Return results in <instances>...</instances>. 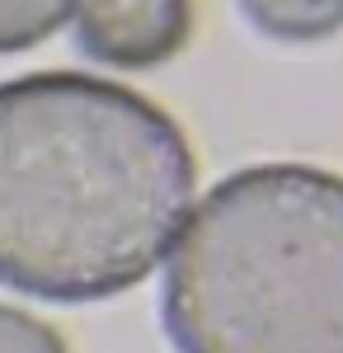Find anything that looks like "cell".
<instances>
[{"mask_svg":"<svg viewBox=\"0 0 343 353\" xmlns=\"http://www.w3.org/2000/svg\"><path fill=\"white\" fill-rule=\"evenodd\" d=\"M184 128L118 81L33 71L0 85V288L76 306L132 292L193 212Z\"/></svg>","mask_w":343,"mask_h":353,"instance_id":"1","label":"cell"},{"mask_svg":"<svg viewBox=\"0 0 343 353\" xmlns=\"http://www.w3.org/2000/svg\"><path fill=\"white\" fill-rule=\"evenodd\" d=\"M160 325L174 353H343V174H226L169 250Z\"/></svg>","mask_w":343,"mask_h":353,"instance_id":"2","label":"cell"},{"mask_svg":"<svg viewBox=\"0 0 343 353\" xmlns=\"http://www.w3.org/2000/svg\"><path fill=\"white\" fill-rule=\"evenodd\" d=\"M71 38L99 66L151 71L188 48L193 0H76Z\"/></svg>","mask_w":343,"mask_h":353,"instance_id":"3","label":"cell"},{"mask_svg":"<svg viewBox=\"0 0 343 353\" xmlns=\"http://www.w3.org/2000/svg\"><path fill=\"white\" fill-rule=\"evenodd\" d=\"M240 14L273 43H324L343 28V0H240Z\"/></svg>","mask_w":343,"mask_h":353,"instance_id":"4","label":"cell"},{"mask_svg":"<svg viewBox=\"0 0 343 353\" xmlns=\"http://www.w3.org/2000/svg\"><path fill=\"white\" fill-rule=\"evenodd\" d=\"M76 14V0H0V57L48 43Z\"/></svg>","mask_w":343,"mask_h":353,"instance_id":"5","label":"cell"},{"mask_svg":"<svg viewBox=\"0 0 343 353\" xmlns=\"http://www.w3.org/2000/svg\"><path fill=\"white\" fill-rule=\"evenodd\" d=\"M0 353H71V349L48 321L28 316L19 306H0Z\"/></svg>","mask_w":343,"mask_h":353,"instance_id":"6","label":"cell"}]
</instances>
